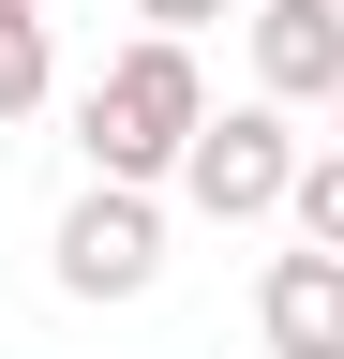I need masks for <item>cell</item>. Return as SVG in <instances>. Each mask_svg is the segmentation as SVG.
<instances>
[{
    "label": "cell",
    "instance_id": "obj_1",
    "mask_svg": "<svg viewBox=\"0 0 344 359\" xmlns=\"http://www.w3.org/2000/svg\"><path fill=\"white\" fill-rule=\"evenodd\" d=\"M209 120V75H195V45H120V60L75 90V165L105 180V195H165V165H180V135Z\"/></svg>",
    "mask_w": 344,
    "mask_h": 359
},
{
    "label": "cell",
    "instance_id": "obj_2",
    "mask_svg": "<svg viewBox=\"0 0 344 359\" xmlns=\"http://www.w3.org/2000/svg\"><path fill=\"white\" fill-rule=\"evenodd\" d=\"M180 210H209V224H284V180H299V120H270V105H209L195 135H180Z\"/></svg>",
    "mask_w": 344,
    "mask_h": 359
},
{
    "label": "cell",
    "instance_id": "obj_3",
    "mask_svg": "<svg viewBox=\"0 0 344 359\" xmlns=\"http://www.w3.org/2000/svg\"><path fill=\"white\" fill-rule=\"evenodd\" d=\"M46 269H60V299H150V285H165V195H105V180H75Z\"/></svg>",
    "mask_w": 344,
    "mask_h": 359
},
{
    "label": "cell",
    "instance_id": "obj_4",
    "mask_svg": "<svg viewBox=\"0 0 344 359\" xmlns=\"http://www.w3.org/2000/svg\"><path fill=\"white\" fill-rule=\"evenodd\" d=\"M240 45H254V105L270 120L344 90V0H240Z\"/></svg>",
    "mask_w": 344,
    "mask_h": 359
},
{
    "label": "cell",
    "instance_id": "obj_5",
    "mask_svg": "<svg viewBox=\"0 0 344 359\" xmlns=\"http://www.w3.org/2000/svg\"><path fill=\"white\" fill-rule=\"evenodd\" d=\"M254 330H270V359H344V255H270Z\"/></svg>",
    "mask_w": 344,
    "mask_h": 359
},
{
    "label": "cell",
    "instance_id": "obj_6",
    "mask_svg": "<svg viewBox=\"0 0 344 359\" xmlns=\"http://www.w3.org/2000/svg\"><path fill=\"white\" fill-rule=\"evenodd\" d=\"M60 90V45H46V0H0V120H30Z\"/></svg>",
    "mask_w": 344,
    "mask_h": 359
},
{
    "label": "cell",
    "instance_id": "obj_7",
    "mask_svg": "<svg viewBox=\"0 0 344 359\" xmlns=\"http://www.w3.org/2000/svg\"><path fill=\"white\" fill-rule=\"evenodd\" d=\"M284 224H299V255H344V150H299V180H284Z\"/></svg>",
    "mask_w": 344,
    "mask_h": 359
},
{
    "label": "cell",
    "instance_id": "obj_8",
    "mask_svg": "<svg viewBox=\"0 0 344 359\" xmlns=\"http://www.w3.org/2000/svg\"><path fill=\"white\" fill-rule=\"evenodd\" d=\"M135 15H150V45H195V30H225L240 0H135Z\"/></svg>",
    "mask_w": 344,
    "mask_h": 359
}]
</instances>
